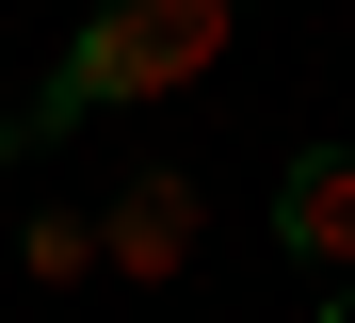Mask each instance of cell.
<instances>
[{
    "instance_id": "1",
    "label": "cell",
    "mask_w": 355,
    "mask_h": 323,
    "mask_svg": "<svg viewBox=\"0 0 355 323\" xmlns=\"http://www.w3.org/2000/svg\"><path fill=\"white\" fill-rule=\"evenodd\" d=\"M243 17H259V0H97L81 49L49 65L17 113H0V162H33L49 129H81V113H113V97H178V81H210Z\"/></svg>"
},
{
    "instance_id": "2",
    "label": "cell",
    "mask_w": 355,
    "mask_h": 323,
    "mask_svg": "<svg viewBox=\"0 0 355 323\" xmlns=\"http://www.w3.org/2000/svg\"><path fill=\"white\" fill-rule=\"evenodd\" d=\"M275 242L307 258V275H355V146H291V178H275Z\"/></svg>"
},
{
    "instance_id": "3",
    "label": "cell",
    "mask_w": 355,
    "mask_h": 323,
    "mask_svg": "<svg viewBox=\"0 0 355 323\" xmlns=\"http://www.w3.org/2000/svg\"><path fill=\"white\" fill-rule=\"evenodd\" d=\"M97 258L162 291L178 258H194V178H130V194H113V226H97Z\"/></svg>"
},
{
    "instance_id": "4",
    "label": "cell",
    "mask_w": 355,
    "mask_h": 323,
    "mask_svg": "<svg viewBox=\"0 0 355 323\" xmlns=\"http://www.w3.org/2000/svg\"><path fill=\"white\" fill-rule=\"evenodd\" d=\"M17 258H33V275H97V226H65V210H33V242H17Z\"/></svg>"
},
{
    "instance_id": "5",
    "label": "cell",
    "mask_w": 355,
    "mask_h": 323,
    "mask_svg": "<svg viewBox=\"0 0 355 323\" xmlns=\"http://www.w3.org/2000/svg\"><path fill=\"white\" fill-rule=\"evenodd\" d=\"M323 323H355V275H323Z\"/></svg>"
}]
</instances>
